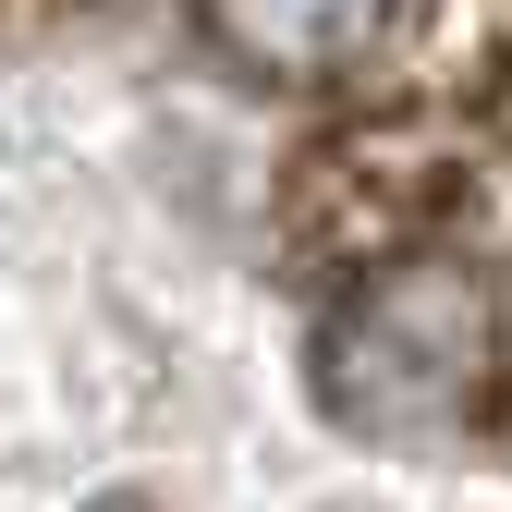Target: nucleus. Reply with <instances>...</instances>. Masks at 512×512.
<instances>
[{
    "mask_svg": "<svg viewBox=\"0 0 512 512\" xmlns=\"http://www.w3.org/2000/svg\"><path fill=\"white\" fill-rule=\"evenodd\" d=\"M196 13H208V37H232L269 74H342L378 37H415L427 0H196Z\"/></svg>",
    "mask_w": 512,
    "mask_h": 512,
    "instance_id": "nucleus-1",
    "label": "nucleus"
}]
</instances>
